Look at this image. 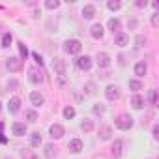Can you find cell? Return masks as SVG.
<instances>
[{"label": "cell", "mask_w": 159, "mask_h": 159, "mask_svg": "<svg viewBox=\"0 0 159 159\" xmlns=\"http://www.w3.org/2000/svg\"><path fill=\"white\" fill-rule=\"evenodd\" d=\"M64 51L67 54H79L83 51V43L79 39H67V41H64Z\"/></svg>", "instance_id": "obj_1"}, {"label": "cell", "mask_w": 159, "mask_h": 159, "mask_svg": "<svg viewBox=\"0 0 159 159\" xmlns=\"http://www.w3.org/2000/svg\"><path fill=\"white\" fill-rule=\"evenodd\" d=\"M114 124H116V127H118V129L127 131V129H131V127H133V118H131L129 114H120V116L114 120Z\"/></svg>", "instance_id": "obj_2"}, {"label": "cell", "mask_w": 159, "mask_h": 159, "mask_svg": "<svg viewBox=\"0 0 159 159\" xmlns=\"http://www.w3.org/2000/svg\"><path fill=\"white\" fill-rule=\"evenodd\" d=\"M43 71L39 69V67H30L28 69V81L32 83V84H39V83H43Z\"/></svg>", "instance_id": "obj_3"}, {"label": "cell", "mask_w": 159, "mask_h": 159, "mask_svg": "<svg viewBox=\"0 0 159 159\" xmlns=\"http://www.w3.org/2000/svg\"><path fill=\"white\" fill-rule=\"evenodd\" d=\"M6 66H8V69H10L11 73H17V71L23 69V60L17 58V56H10L8 62H6Z\"/></svg>", "instance_id": "obj_4"}, {"label": "cell", "mask_w": 159, "mask_h": 159, "mask_svg": "<svg viewBox=\"0 0 159 159\" xmlns=\"http://www.w3.org/2000/svg\"><path fill=\"white\" fill-rule=\"evenodd\" d=\"M105 98H107L109 101H116V99H120V88L114 86V84H109V86L105 88Z\"/></svg>", "instance_id": "obj_5"}, {"label": "cell", "mask_w": 159, "mask_h": 159, "mask_svg": "<svg viewBox=\"0 0 159 159\" xmlns=\"http://www.w3.org/2000/svg\"><path fill=\"white\" fill-rule=\"evenodd\" d=\"M77 67L79 69H83V71H90L92 69V58L90 56H79L77 58Z\"/></svg>", "instance_id": "obj_6"}, {"label": "cell", "mask_w": 159, "mask_h": 159, "mask_svg": "<svg viewBox=\"0 0 159 159\" xmlns=\"http://www.w3.org/2000/svg\"><path fill=\"white\" fill-rule=\"evenodd\" d=\"M52 67H54V71L58 73V75H66V60L64 58H60V56H56L54 60H52Z\"/></svg>", "instance_id": "obj_7"}, {"label": "cell", "mask_w": 159, "mask_h": 159, "mask_svg": "<svg viewBox=\"0 0 159 159\" xmlns=\"http://www.w3.org/2000/svg\"><path fill=\"white\" fill-rule=\"evenodd\" d=\"M144 105H146V101H144V98H142L140 94L131 96V107H133L135 111H142V109H144Z\"/></svg>", "instance_id": "obj_8"}, {"label": "cell", "mask_w": 159, "mask_h": 159, "mask_svg": "<svg viewBox=\"0 0 159 159\" xmlns=\"http://www.w3.org/2000/svg\"><path fill=\"white\" fill-rule=\"evenodd\" d=\"M11 131H13L15 137H25L28 129H26V124H23V122H15V124L11 125Z\"/></svg>", "instance_id": "obj_9"}, {"label": "cell", "mask_w": 159, "mask_h": 159, "mask_svg": "<svg viewBox=\"0 0 159 159\" xmlns=\"http://www.w3.org/2000/svg\"><path fill=\"white\" fill-rule=\"evenodd\" d=\"M96 62H98L99 67H109V66H111V56H109L107 52H98Z\"/></svg>", "instance_id": "obj_10"}, {"label": "cell", "mask_w": 159, "mask_h": 159, "mask_svg": "<svg viewBox=\"0 0 159 159\" xmlns=\"http://www.w3.org/2000/svg\"><path fill=\"white\" fill-rule=\"evenodd\" d=\"M49 133H51V137H52V139H62L66 131H64V127H62L60 124H52V125L49 127Z\"/></svg>", "instance_id": "obj_11"}, {"label": "cell", "mask_w": 159, "mask_h": 159, "mask_svg": "<svg viewBox=\"0 0 159 159\" xmlns=\"http://www.w3.org/2000/svg\"><path fill=\"white\" fill-rule=\"evenodd\" d=\"M114 43H116L118 47H125V45L129 43V36H127L125 32H118V34H114Z\"/></svg>", "instance_id": "obj_12"}, {"label": "cell", "mask_w": 159, "mask_h": 159, "mask_svg": "<svg viewBox=\"0 0 159 159\" xmlns=\"http://www.w3.org/2000/svg\"><path fill=\"white\" fill-rule=\"evenodd\" d=\"M98 133H99V139H101V140H109V139L112 137V127H111V125H99Z\"/></svg>", "instance_id": "obj_13"}, {"label": "cell", "mask_w": 159, "mask_h": 159, "mask_svg": "<svg viewBox=\"0 0 159 159\" xmlns=\"http://www.w3.org/2000/svg\"><path fill=\"white\" fill-rule=\"evenodd\" d=\"M67 148H69L71 153H79V152L83 150V140H81V139H73V140H69Z\"/></svg>", "instance_id": "obj_14"}, {"label": "cell", "mask_w": 159, "mask_h": 159, "mask_svg": "<svg viewBox=\"0 0 159 159\" xmlns=\"http://www.w3.org/2000/svg\"><path fill=\"white\" fill-rule=\"evenodd\" d=\"M103 34H105V30H103V26H101L99 23H98V25H92V28H90V36H92L94 39H101Z\"/></svg>", "instance_id": "obj_15"}, {"label": "cell", "mask_w": 159, "mask_h": 159, "mask_svg": "<svg viewBox=\"0 0 159 159\" xmlns=\"http://www.w3.org/2000/svg\"><path fill=\"white\" fill-rule=\"evenodd\" d=\"M107 26H109V30H111L112 34H118V32H120V26H122V23H120V19H116V17H111V19H109V23H107Z\"/></svg>", "instance_id": "obj_16"}, {"label": "cell", "mask_w": 159, "mask_h": 159, "mask_svg": "<svg viewBox=\"0 0 159 159\" xmlns=\"http://www.w3.org/2000/svg\"><path fill=\"white\" fill-rule=\"evenodd\" d=\"M30 101H32L34 107H41V105L45 103V98H43V94H39V92H32V94H30Z\"/></svg>", "instance_id": "obj_17"}, {"label": "cell", "mask_w": 159, "mask_h": 159, "mask_svg": "<svg viewBox=\"0 0 159 159\" xmlns=\"http://www.w3.org/2000/svg\"><path fill=\"white\" fill-rule=\"evenodd\" d=\"M8 109H10V112L11 114H15V112H19L21 111V99L15 96V98H11L10 99V103H8Z\"/></svg>", "instance_id": "obj_18"}, {"label": "cell", "mask_w": 159, "mask_h": 159, "mask_svg": "<svg viewBox=\"0 0 159 159\" xmlns=\"http://www.w3.org/2000/svg\"><path fill=\"white\" fill-rule=\"evenodd\" d=\"M111 152H112V155H114V157H120V155H122V152H124V142H122V140H114V142H112Z\"/></svg>", "instance_id": "obj_19"}, {"label": "cell", "mask_w": 159, "mask_h": 159, "mask_svg": "<svg viewBox=\"0 0 159 159\" xmlns=\"http://www.w3.org/2000/svg\"><path fill=\"white\" fill-rule=\"evenodd\" d=\"M45 157L47 159H52V157H56L58 155V148L54 146V144H45Z\"/></svg>", "instance_id": "obj_20"}, {"label": "cell", "mask_w": 159, "mask_h": 159, "mask_svg": "<svg viewBox=\"0 0 159 159\" xmlns=\"http://www.w3.org/2000/svg\"><path fill=\"white\" fill-rule=\"evenodd\" d=\"M96 15V6L94 4H86L84 8H83V17L84 19H92Z\"/></svg>", "instance_id": "obj_21"}, {"label": "cell", "mask_w": 159, "mask_h": 159, "mask_svg": "<svg viewBox=\"0 0 159 159\" xmlns=\"http://www.w3.org/2000/svg\"><path fill=\"white\" fill-rule=\"evenodd\" d=\"M146 71H148V66H146L144 62H139V64L135 66V75H139V77H144V75H146Z\"/></svg>", "instance_id": "obj_22"}, {"label": "cell", "mask_w": 159, "mask_h": 159, "mask_svg": "<svg viewBox=\"0 0 159 159\" xmlns=\"http://www.w3.org/2000/svg\"><path fill=\"white\" fill-rule=\"evenodd\" d=\"M30 144H32L34 148H38V146L41 144V133H39V131H34V133L30 135Z\"/></svg>", "instance_id": "obj_23"}, {"label": "cell", "mask_w": 159, "mask_h": 159, "mask_svg": "<svg viewBox=\"0 0 159 159\" xmlns=\"http://www.w3.org/2000/svg\"><path fill=\"white\" fill-rule=\"evenodd\" d=\"M94 127H96V125H94V122H92V120H83V122H81V129H83L84 133L94 131Z\"/></svg>", "instance_id": "obj_24"}, {"label": "cell", "mask_w": 159, "mask_h": 159, "mask_svg": "<svg viewBox=\"0 0 159 159\" xmlns=\"http://www.w3.org/2000/svg\"><path fill=\"white\" fill-rule=\"evenodd\" d=\"M129 88H131L133 92H139V90L144 88V84H142L140 81H137V79H131V81H129Z\"/></svg>", "instance_id": "obj_25"}, {"label": "cell", "mask_w": 159, "mask_h": 159, "mask_svg": "<svg viewBox=\"0 0 159 159\" xmlns=\"http://www.w3.org/2000/svg\"><path fill=\"white\" fill-rule=\"evenodd\" d=\"M107 8H109L111 11H116V10L122 8V2H120V0H109V2H107Z\"/></svg>", "instance_id": "obj_26"}, {"label": "cell", "mask_w": 159, "mask_h": 159, "mask_svg": "<svg viewBox=\"0 0 159 159\" xmlns=\"http://www.w3.org/2000/svg\"><path fill=\"white\" fill-rule=\"evenodd\" d=\"M11 41H13V36H11L10 32H6V34L2 36V47H6V49H8V47L11 45Z\"/></svg>", "instance_id": "obj_27"}, {"label": "cell", "mask_w": 159, "mask_h": 159, "mask_svg": "<svg viewBox=\"0 0 159 159\" xmlns=\"http://www.w3.org/2000/svg\"><path fill=\"white\" fill-rule=\"evenodd\" d=\"M64 118H66V120H71V118H75V109H73L71 105H67V107L64 109Z\"/></svg>", "instance_id": "obj_28"}, {"label": "cell", "mask_w": 159, "mask_h": 159, "mask_svg": "<svg viewBox=\"0 0 159 159\" xmlns=\"http://www.w3.org/2000/svg\"><path fill=\"white\" fill-rule=\"evenodd\" d=\"M25 114H26V120H28L30 124H34V122L38 120V112H36L34 109H28V111H26Z\"/></svg>", "instance_id": "obj_29"}, {"label": "cell", "mask_w": 159, "mask_h": 159, "mask_svg": "<svg viewBox=\"0 0 159 159\" xmlns=\"http://www.w3.org/2000/svg\"><path fill=\"white\" fill-rule=\"evenodd\" d=\"M45 8L47 10H56V8H60V2H58V0H47Z\"/></svg>", "instance_id": "obj_30"}, {"label": "cell", "mask_w": 159, "mask_h": 159, "mask_svg": "<svg viewBox=\"0 0 159 159\" xmlns=\"http://www.w3.org/2000/svg\"><path fill=\"white\" fill-rule=\"evenodd\" d=\"M84 92H86L88 96H94V94H96V84H94V83H86V84H84Z\"/></svg>", "instance_id": "obj_31"}, {"label": "cell", "mask_w": 159, "mask_h": 159, "mask_svg": "<svg viewBox=\"0 0 159 159\" xmlns=\"http://www.w3.org/2000/svg\"><path fill=\"white\" fill-rule=\"evenodd\" d=\"M19 52H21V60H26V56H28V49H26L25 43H19Z\"/></svg>", "instance_id": "obj_32"}, {"label": "cell", "mask_w": 159, "mask_h": 159, "mask_svg": "<svg viewBox=\"0 0 159 159\" xmlns=\"http://www.w3.org/2000/svg\"><path fill=\"white\" fill-rule=\"evenodd\" d=\"M92 112H94V114H99V116H101V114L105 112V107H103L101 103H96V105L92 107Z\"/></svg>", "instance_id": "obj_33"}, {"label": "cell", "mask_w": 159, "mask_h": 159, "mask_svg": "<svg viewBox=\"0 0 159 159\" xmlns=\"http://www.w3.org/2000/svg\"><path fill=\"white\" fill-rule=\"evenodd\" d=\"M21 157H23V159H38L30 150H23V152H21Z\"/></svg>", "instance_id": "obj_34"}, {"label": "cell", "mask_w": 159, "mask_h": 159, "mask_svg": "<svg viewBox=\"0 0 159 159\" xmlns=\"http://www.w3.org/2000/svg\"><path fill=\"white\" fill-rule=\"evenodd\" d=\"M155 103H157V92L150 90V105H155Z\"/></svg>", "instance_id": "obj_35"}, {"label": "cell", "mask_w": 159, "mask_h": 159, "mask_svg": "<svg viewBox=\"0 0 159 159\" xmlns=\"http://www.w3.org/2000/svg\"><path fill=\"white\" fill-rule=\"evenodd\" d=\"M144 45H146V38H144V36H139V38H137V47L140 49V47H144Z\"/></svg>", "instance_id": "obj_36"}, {"label": "cell", "mask_w": 159, "mask_h": 159, "mask_svg": "<svg viewBox=\"0 0 159 159\" xmlns=\"http://www.w3.org/2000/svg\"><path fill=\"white\" fill-rule=\"evenodd\" d=\"M152 25H153V26L159 25V13H153V15H152Z\"/></svg>", "instance_id": "obj_37"}, {"label": "cell", "mask_w": 159, "mask_h": 159, "mask_svg": "<svg viewBox=\"0 0 159 159\" xmlns=\"http://www.w3.org/2000/svg\"><path fill=\"white\" fill-rule=\"evenodd\" d=\"M8 86H10V88H17V86H19V83L15 81V79H11V81H8Z\"/></svg>", "instance_id": "obj_38"}, {"label": "cell", "mask_w": 159, "mask_h": 159, "mask_svg": "<svg viewBox=\"0 0 159 159\" xmlns=\"http://www.w3.org/2000/svg\"><path fill=\"white\" fill-rule=\"evenodd\" d=\"M135 4H137V8H146V4H148V2H146V0H137Z\"/></svg>", "instance_id": "obj_39"}, {"label": "cell", "mask_w": 159, "mask_h": 159, "mask_svg": "<svg viewBox=\"0 0 159 159\" xmlns=\"http://www.w3.org/2000/svg\"><path fill=\"white\" fill-rule=\"evenodd\" d=\"M118 60H120V66H125V56H124V54H120Z\"/></svg>", "instance_id": "obj_40"}, {"label": "cell", "mask_w": 159, "mask_h": 159, "mask_svg": "<svg viewBox=\"0 0 159 159\" xmlns=\"http://www.w3.org/2000/svg\"><path fill=\"white\" fill-rule=\"evenodd\" d=\"M32 56H34V58H36V62H39V64H41V56H39V54H38V52H34V54H32Z\"/></svg>", "instance_id": "obj_41"}, {"label": "cell", "mask_w": 159, "mask_h": 159, "mask_svg": "<svg viewBox=\"0 0 159 159\" xmlns=\"http://www.w3.org/2000/svg\"><path fill=\"white\" fill-rule=\"evenodd\" d=\"M157 133H159V127H157V125H155V127H153V137H155V139H157V137H159V135H157Z\"/></svg>", "instance_id": "obj_42"}, {"label": "cell", "mask_w": 159, "mask_h": 159, "mask_svg": "<svg viewBox=\"0 0 159 159\" xmlns=\"http://www.w3.org/2000/svg\"><path fill=\"white\" fill-rule=\"evenodd\" d=\"M0 30H2V23H0Z\"/></svg>", "instance_id": "obj_43"}, {"label": "cell", "mask_w": 159, "mask_h": 159, "mask_svg": "<svg viewBox=\"0 0 159 159\" xmlns=\"http://www.w3.org/2000/svg\"><path fill=\"white\" fill-rule=\"evenodd\" d=\"M0 111H2V103H0Z\"/></svg>", "instance_id": "obj_44"}]
</instances>
